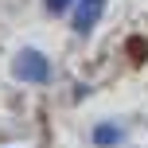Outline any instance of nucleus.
Returning a JSON list of instances; mask_svg holds the SVG:
<instances>
[{
  "instance_id": "1",
  "label": "nucleus",
  "mask_w": 148,
  "mask_h": 148,
  "mask_svg": "<svg viewBox=\"0 0 148 148\" xmlns=\"http://www.w3.org/2000/svg\"><path fill=\"white\" fill-rule=\"evenodd\" d=\"M12 70H16L20 82H47V78H51V62H47V55L31 51V47L16 55V66H12Z\"/></svg>"
},
{
  "instance_id": "2",
  "label": "nucleus",
  "mask_w": 148,
  "mask_h": 148,
  "mask_svg": "<svg viewBox=\"0 0 148 148\" xmlns=\"http://www.w3.org/2000/svg\"><path fill=\"white\" fill-rule=\"evenodd\" d=\"M105 0H78V12H74V31L78 35H90L97 23V16H101Z\"/></svg>"
},
{
  "instance_id": "3",
  "label": "nucleus",
  "mask_w": 148,
  "mask_h": 148,
  "mask_svg": "<svg viewBox=\"0 0 148 148\" xmlns=\"http://www.w3.org/2000/svg\"><path fill=\"white\" fill-rule=\"evenodd\" d=\"M94 140L97 144H113V140H121V133L113 125H101V129H94Z\"/></svg>"
},
{
  "instance_id": "4",
  "label": "nucleus",
  "mask_w": 148,
  "mask_h": 148,
  "mask_svg": "<svg viewBox=\"0 0 148 148\" xmlns=\"http://www.w3.org/2000/svg\"><path fill=\"white\" fill-rule=\"evenodd\" d=\"M43 4H47V12H55V16H59V12H62V8H66V4H70V0H43Z\"/></svg>"
}]
</instances>
